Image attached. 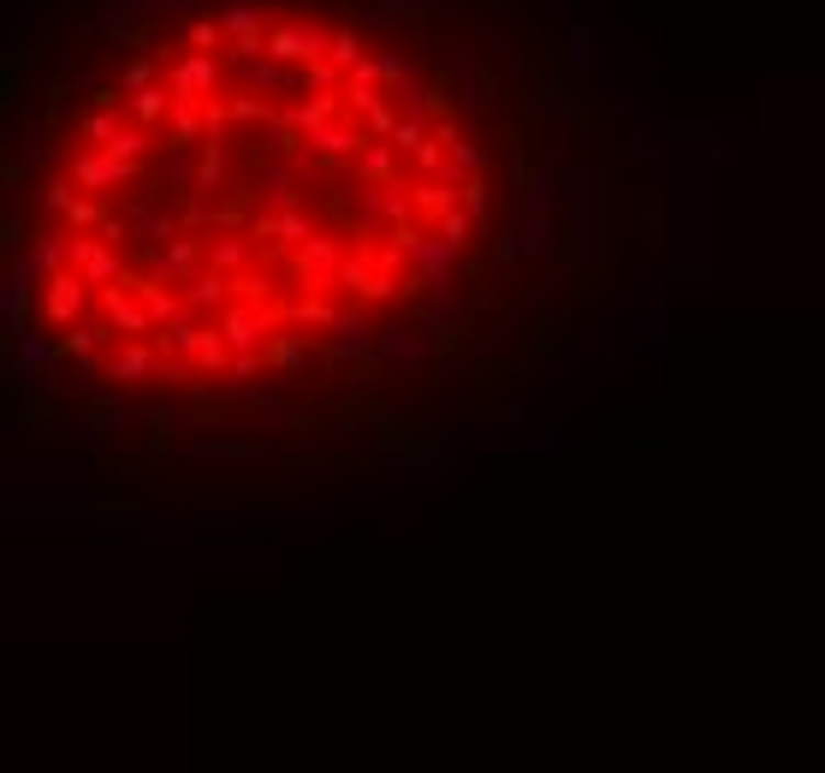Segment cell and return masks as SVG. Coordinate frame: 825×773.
<instances>
[{
	"mask_svg": "<svg viewBox=\"0 0 825 773\" xmlns=\"http://www.w3.org/2000/svg\"><path fill=\"white\" fill-rule=\"evenodd\" d=\"M42 155L54 227L12 262L7 328H24L36 280L71 274L90 303H137L149 352L179 291L214 280L226 316L338 363L345 316H368L345 291L350 262L439 303L493 209L488 150L439 71L350 19L268 0L137 36Z\"/></svg>",
	"mask_w": 825,
	"mask_h": 773,
	"instance_id": "obj_1",
	"label": "cell"
}]
</instances>
